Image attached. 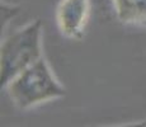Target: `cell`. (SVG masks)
<instances>
[{
	"instance_id": "cell-1",
	"label": "cell",
	"mask_w": 146,
	"mask_h": 127,
	"mask_svg": "<svg viewBox=\"0 0 146 127\" xmlns=\"http://www.w3.org/2000/svg\"><path fill=\"white\" fill-rule=\"evenodd\" d=\"M7 88L10 99L19 109H29L66 95V89L53 75L43 56L13 78Z\"/></svg>"
},
{
	"instance_id": "cell-2",
	"label": "cell",
	"mask_w": 146,
	"mask_h": 127,
	"mask_svg": "<svg viewBox=\"0 0 146 127\" xmlns=\"http://www.w3.org/2000/svg\"><path fill=\"white\" fill-rule=\"evenodd\" d=\"M41 19H35L5 38L0 47V85L7 86L13 78L42 57Z\"/></svg>"
},
{
	"instance_id": "cell-3",
	"label": "cell",
	"mask_w": 146,
	"mask_h": 127,
	"mask_svg": "<svg viewBox=\"0 0 146 127\" xmlns=\"http://www.w3.org/2000/svg\"><path fill=\"white\" fill-rule=\"evenodd\" d=\"M89 9V0H61L56 13L61 33L71 39L83 38Z\"/></svg>"
},
{
	"instance_id": "cell-4",
	"label": "cell",
	"mask_w": 146,
	"mask_h": 127,
	"mask_svg": "<svg viewBox=\"0 0 146 127\" xmlns=\"http://www.w3.org/2000/svg\"><path fill=\"white\" fill-rule=\"evenodd\" d=\"M117 17L126 24H146V0H113Z\"/></svg>"
},
{
	"instance_id": "cell-5",
	"label": "cell",
	"mask_w": 146,
	"mask_h": 127,
	"mask_svg": "<svg viewBox=\"0 0 146 127\" xmlns=\"http://www.w3.org/2000/svg\"><path fill=\"white\" fill-rule=\"evenodd\" d=\"M19 8L10 3L1 1V31L7 27V24L18 14Z\"/></svg>"
},
{
	"instance_id": "cell-6",
	"label": "cell",
	"mask_w": 146,
	"mask_h": 127,
	"mask_svg": "<svg viewBox=\"0 0 146 127\" xmlns=\"http://www.w3.org/2000/svg\"><path fill=\"white\" fill-rule=\"evenodd\" d=\"M1 1H5V3H9L10 0H1Z\"/></svg>"
}]
</instances>
